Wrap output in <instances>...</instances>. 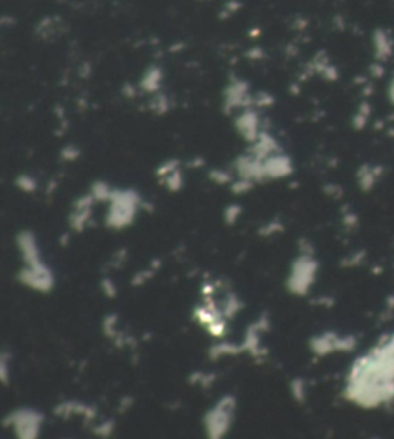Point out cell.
Returning <instances> with one entry per match:
<instances>
[]
</instances>
